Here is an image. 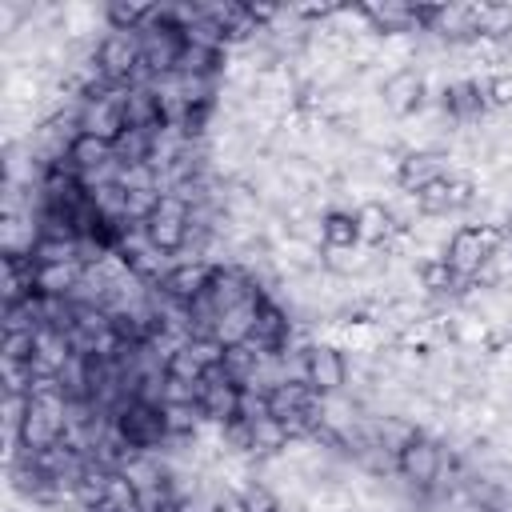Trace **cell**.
I'll use <instances>...</instances> for the list:
<instances>
[{
  "label": "cell",
  "instance_id": "cell-1",
  "mask_svg": "<svg viewBox=\"0 0 512 512\" xmlns=\"http://www.w3.org/2000/svg\"><path fill=\"white\" fill-rule=\"evenodd\" d=\"M444 468H448L444 444H440L436 436H428V432H416V436L396 452V476H400L408 488H416V492H428V488L444 476Z\"/></svg>",
  "mask_w": 512,
  "mask_h": 512
},
{
  "label": "cell",
  "instance_id": "cell-2",
  "mask_svg": "<svg viewBox=\"0 0 512 512\" xmlns=\"http://www.w3.org/2000/svg\"><path fill=\"white\" fill-rule=\"evenodd\" d=\"M500 248V232L492 228V224H464V228H456L452 236H448V244H444V264L460 276V280H472L476 276V268L492 256Z\"/></svg>",
  "mask_w": 512,
  "mask_h": 512
},
{
  "label": "cell",
  "instance_id": "cell-3",
  "mask_svg": "<svg viewBox=\"0 0 512 512\" xmlns=\"http://www.w3.org/2000/svg\"><path fill=\"white\" fill-rule=\"evenodd\" d=\"M92 64L108 84H128V76L140 64V32L132 28H108L100 44L92 48Z\"/></svg>",
  "mask_w": 512,
  "mask_h": 512
},
{
  "label": "cell",
  "instance_id": "cell-4",
  "mask_svg": "<svg viewBox=\"0 0 512 512\" xmlns=\"http://www.w3.org/2000/svg\"><path fill=\"white\" fill-rule=\"evenodd\" d=\"M304 360H308L304 380H308V388H312L316 396H340V392L348 388V380H352V364H348V356H344L340 344L312 340L308 352H304Z\"/></svg>",
  "mask_w": 512,
  "mask_h": 512
},
{
  "label": "cell",
  "instance_id": "cell-5",
  "mask_svg": "<svg viewBox=\"0 0 512 512\" xmlns=\"http://www.w3.org/2000/svg\"><path fill=\"white\" fill-rule=\"evenodd\" d=\"M424 100H428V76L420 68H412V64H400L380 80V104L396 120L424 112Z\"/></svg>",
  "mask_w": 512,
  "mask_h": 512
},
{
  "label": "cell",
  "instance_id": "cell-6",
  "mask_svg": "<svg viewBox=\"0 0 512 512\" xmlns=\"http://www.w3.org/2000/svg\"><path fill=\"white\" fill-rule=\"evenodd\" d=\"M452 172V156L448 152H440V148H408L404 156H400V164H396V188L404 192V196H420L428 184H436V180H444Z\"/></svg>",
  "mask_w": 512,
  "mask_h": 512
},
{
  "label": "cell",
  "instance_id": "cell-7",
  "mask_svg": "<svg viewBox=\"0 0 512 512\" xmlns=\"http://www.w3.org/2000/svg\"><path fill=\"white\" fill-rule=\"evenodd\" d=\"M188 216H192V208L176 192H164L160 204H156V212L144 220V232H148L152 248H160L164 256L180 252L184 240H188Z\"/></svg>",
  "mask_w": 512,
  "mask_h": 512
},
{
  "label": "cell",
  "instance_id": "cell-8",
  "mask_svg": "<svg viewBox=\"0 0 512 512\" xmlns=\"http://www.w3.org/2000/svg\"><path fill=\"white\" fill-rule=\"evenodd\" d=\"M196 404H200L204 420L216 424V428L240 420V384L224 372V364H216V368H208L200 376V400Z\"/></svg>",
  "mask_w": 512,
  "mask_h": 512
},
{
  "label": "cell",
  "instance_id": "cell-9",
  "mask_svg": "<svg viewBox=\"0 0 512 512\" xmlns=\"http://www.w3.org/2000/svg\"><path fill=\"white\" fill-rule=\"evenodd\" d=\"M360 16L384 40H396V36L404 40L412 32H428V8H416V4H396V0H388V4H360Z\"/></svg>",
  "mask_w": 512,
  "mask_h": 512
},
{
  "label": "cell",
  "instance_id": "cell-10",
  "mask_svg": "<svg viewBox=\"0 0 512 512\" xmlns=\"http://www.w3.org/2000/svg\"><path fill=\"white\" fill-rule=\"evenodd\" d=\"M116 436L128 448H160V444H168V428H164L160 408L140 404V400H128L116 412Z\"/></svg>",
  "mask_w": 512,
  "mask_h": 512
},
{
  "label": "cell",
  "instance_id": "cell-11",
  "mask_svg": "<svg viewBox=\"0 0 512 512\" xmlns=\"http://www.w3.org/2000/svg\"><path fill=\"white\" fill-rule=\"evenodd\" d=\"M72 336L68 332H56V328H40L36 332V344H32V360H28V372L32 380H56L64 372V364L72 360Z\"/></svg>",
  "mask_w": 512,
  "mask_h": 512
},
{
  "label": "cell",
  "instance_id": "cell-12",
  "mask_svg": "<svg viewBox=\"0 0 512 512\" xmlns=\"http://www.w3.org/2000/svg\"><path fill=\"white\" fill-rule=\"evenodd\" d=\"M208 272H212L208 260H184V264H172L156 288H160L168 300H176V304L188 308V304L208 288Z\"/></svg>",
  "mask_w": 512,
  "mask_h": 512
},
{
  "label": "cell",
  "instance_id": "cell-13",
  "mask_svg": "<svg viewBox=\"0 0 512 512\" xmlns=\"http://www.w3.org/2000/svg\"><path fill=\"white\" fill-rule=\"evenodd\" d=\"M440 108H444V116L456 120V124L480 120V116L488 112V100H484L480 80H456V84H448L444 96H440Z\"/></svg>",
  "mask_w": 512,
  "mask_h": 512
},
{
  "label": "cell",
  "instance_id": "cell-14",
  "mask_svg": "<svg viewBox=\"0 0 512 512\" xmlns=\"http://www.w3.org/2000/svg\"><path fill=\"white\" fill-rule=\"evenodd\" d=\"M260 304H264V292H256V296H252L248 304H240V308H228V312L216 320L212 340H220L224 348L248 344V340H252V332H256V312H260Z\"/></svg>",
  "mask_w": 512,
  "mask_h": 512
},
{
  "label": "cell",
  "instance_id": "cell-15",
  "mask_svg": "<svg viewBox=\"0 0 512 512\" xmlns=\"http://www.w3.org/2000/svg\"><path fill=\"white\" fill-rule=\"evenodd\" d=\"M248 424V456H284V448L292 444V432L284 420L276 416H256V420H244Z\"/></svg>",
  "mask_w": 512,
  "mask_h": 512
},
{
  "label": "cell",
  "instance_id": "cell-16",
  "mask_svg": "<svg viewBox=\"0 0 512 512\" xmlns=\"http://www.w3.org/2000/svg\"><path fill=\"white\" fill-rule=\"evenodd\" d=\"M80 276H84V264H44V268H36V276H32V292L36 296H72V288L80 284Z\"/></svg>",
  "mask_w": 512,
  "mask_h": 512
},
{
  "label": "cell",
  "instance_id": "cell-17",
  "mask_svg": "<svg viewBox=\"0 0 512 512\" xmlns=\"http://www.w3.org/2000/svg\"><path fill=\"white\" fill-rule=\"evenodd\" d=\"M320 236H324V248H356L360 244L356 212H348V208L320 212Z\"/></svg>",
  "mask_w": 512,
  "mask_h": 512
},
{
  "label": "cell",
  "instance_id": "cell-18",
  "mask_svg": "<svg viewBox=\"0 0 512 512\" xmlns=\"http://www.w3.org/2000/svg\"><path fill=\"white\" fill-rule=\"evenodd\" d=\"M156 124H160V104H156L152 88H128V96H124V128H156Z\"/></svg>",
  "mask_w": 512,
  "mask_h": 512
},
{
  "label": "cell",
  "instance_id": "cell-19",
  "mask_svg": "<svg viewBox=\"0 0 512 512\" xmlns=\"http://www.w3.org/2000/svg\"><path fill=\"white\" fill-rule=\"evenodd\" d=\"M68 160L76 164V172L84 176V172H96L100 164H108V160H116V152H112V144L108 140H96V136H76L72 140V148H68Z\"/></svg>",
  "mask_w": 512,
  "mask_h": 512
},
{
  "label": "cell",
  "instance_id": "cell-20",
  "mask_svg": "<svg viewBox=\"0 0 512 512\" xmlns=\"http://www.w3.org/2000/svg\"><path fill=\"white\" fill-rule=\"evenodd\" d=\"M28 260L36 268L44 264H80V240H68V236H40L36 248L28 252Z\"/></svg>",
  "mask_w": 512,
  "mask_h": 512
},
{
  "label": "cell",
  "instance_id": "cell-21",
  "mask_svg": "<svg viewBox=\"0 0 512 512\" xmlns=\"http://www.w3.org/2000/svg\"><path fill=\"white\" fill-rule=\"evenodd\" d=\"M160 416H164L168 440H196V432H200V424H204L200 404H164Z\"/></svg>",
  "mask_w": 512,
  "mask_h": 512
},
{
  "label": "cell",
  "instance_id": "cell-22",
  "mask_svg": "<svg viewBox=\"0 0 512 512\" xmlns=\"http://www.w3.org/2000/svg\"><path fill=\"white\" fill-rule=\"evenodd\" d=\"M120 164H148L152 160V128H124L112 144Z\"/></svg>",
  "mask_w": 512,
  "mask_h": 512
},
{
  "label": "cell",
  "instance_id": "cell-23",
  "mask_svg": "<svg viewBox=\"0 0 512 512\" xmlns=\"http://www.w3.org/2000/svg\"><path fill=\"white\" fill-rule=\"evenodd\" d=\"M236 496H240V508H244V512H284V500H280L276 488H268L264 480H248Z\"/></svg>",
  "mask_w": 512,
  "mask_h": 512
},
{
  "label": "cell",
  "instance_id": "cell-24",
  "mask_svg": "<svg viewBox=\"0 0 512 512\" xmlns=\"http://www.w3.org/2000/svg\"><path fill=\"white\" fill-rule=\"evenodd\" d=\"M148 12H152V4H104L108 28H132L136 32L148 20Z\"/></svg>",
  "mask_w": 512,
  "mask_h": 512
},
{
  "label": "cell",
  "instance_id": "cell-25",
  "mask_svg": "<svg viewBox=\"0 0 512 512\" xmlns=\"http://www.w3.org/2000/svg\"><path fill=\"white\" fill-rule=\"evenodd\" d=\"M32 344H36V332H4V364L28 368V360H32Z\"/></svg>",
  "mask_w": 512,
  "mask_h": 512
},
{
  "label": "cell",
  "instance_id": "cell-26",
  "mask_svg": "<svg viewBox=\"0 0 512 512\" xmlns=\"http://www.w3.org/2000/svg\"><path fill=\"white\" fill-rule=\"evenodd\" d=\"M168 376H176V380H192V384H196V380L204 376V364H200V360L192 356L188 340H184V344H180V348H176V352L168 356Z\"/></svg>",
  "mask_w": 512,
  "mask_h": 512
},
{
  "label": "cell",
  "instance_id": "cell-27",
  "mask_svg": "<svg viewBox=\"0 0 512 512\" xmlns=\"http://www.w3.org/2000/svg\"><path fill=\"white\" fill-rule=\"evenodd\" d=\"M480 88H484L488 108H512V72H492Z\"/></svg>",
  "mask_w": 512,
  "mask_h": 512
},
{
  "label": "cell",
  "instance_id": "cell-28",
  "mask_svg": "<svg viewBox=\"0 0 512 512\" xmlns=\"http://www.w3.org/2000/svg\"><path fill=\"white\" fill-rule=\"evenodd\" d=\"M200 400V380L192 384V380H176V376H168L164 380V404H196Z\"/></svg>",
  "mask_w": 512,
  "mask_h": 512
},
{
  "label": "cell",
  "instance_id": "cell-29",
  "mask_svg": "<svg viewBox=\"0 0 512 512\" xmlns=\"http://www.w3.org/2000/svg\"><path fill=\"white\" fill-rule=\"evenodd\" d=\"M508 228H512V212H508Z\"/></svg>",
  "mask_w": 512,
  "mask_h": 512
}]
</instances>
